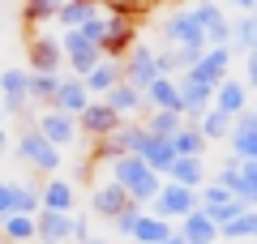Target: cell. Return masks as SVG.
<instances>
[{
  "instance_id": "cell-49",
  "label": "cell",
  "mask_w": 257,
  "mask_h": 244,
  "mask_svg": "<svg viewBox=\"0 0 257 244\" xmlns=\"http://www.w3.org/2000/svg\"><path fill=\"white\" fill-rule=\"evenodd\" d=\"M5 116H9V111H5V103H0V129H5Z\"/></svg>"
},
{
  "instance_id": "cell-28",
  "label": "cell",
  "mask_w": 257,
  "mask_h": 244,
  "mask_svg": "<svg viewBox=\"0 0 257 244\" xmlns=\"http://www.w3.org/2000/svg\"><path fill=\"white\" fill-rule=\"evenodd\" d=\"M138 159L146 163L150 172H159V176H167V167L176 163V150H172V142H163V137H142V146H138Z\"/></svg>"
},
{
  "instance_id": "cell-32",
  "label": "cell",
  "mask_w": 257,
  "mask_h": 244,
  "mask_svg": "<svg viewBox=\"0 0 257 244\" xmlns=\"http://www.w3.org/2000/svg\"><path fill=\"white\" fill-rule=\"evenodd\" d=\"M219 240L253 244V240H257V210H244V214H236L231 223H223V227H219Z\"/></svg>"
},
{
  "instance_id": "cell-2",
  "label": "cell",
  "mask_w": 257,
  "mask_h": 244,
  "mask_svg": "<svg viewBox=\"0 0 257 244\" xmlns=\"http://www.w3.org/2000/svg\"><path fill=\"white\" fill-rule=\"evenodd\" d=\"M163 43H167V52L180 56L184 73H189L197 60H202V52H206V35H202V26L193 22V13H189V9H180L176 18H167V22H163Z\"/></svg>"
},
{
  "instance_id": "cell-38",
  "label": "cell",
  "mask_w": 257,
  "mask_h": 244,
  "mask_svg": "<svg viewBox=\"0 0 257 244\" xmlns=\"http://www.w3.org/2000/svg\"><path fill=\"white\" fill-rule=\"evenodd\" d=\"M60 5L64 0H26V5H22V18H26L35 30H47V22H56Z\"/></svg>"
},
{
  "instance_id": "cell-39",
  "label": "cell",
  "mask_w": 257,
  "mask_h": 244,
  "mask_svg": "<svg viewBox=\"0 0 257 244\" xmlns=\"http://www.w3.org/2000/svg\"><path fill=\"white\" fill-rule=\"evenodd\" d=\"M193 125H197V133L206 137V142H227V133H231V120L223 116V111H206L202 120H193Z\"/></svg>"
},
{
  "instance_id": "cell-34",
  "label": "cell",
  "mask_w": 257,
  "mask_h": 244,
  "mask_svg": "<svg viewBox=\"0 0 257 244\" xmlns=\"http://www.w3.org/2000/svg\"><path fill=\"white\" fill-rule=\"evenodd\" d=\"M142 125H146L150 137H163V142H172V137L184 129V116H180V111H146V120H142Z\"/></svg>"
},
{
  "instance_id": "cell-21",
  "label": "cell",
  "mask_w": 257,
  "mask_h": 244,
  "mask_svg": "<svg viewBox=\"0 0 257 244\" xmlns=\"http://www.w3.org/2000/svg\"><path fill=\"white\" fill-rule=\"evenodd\" d=\"M128 206H133V201H128L124 189H116L111 180H107V184H94V189H90V210H94L99 218H107V223H116V218L124 214Z\"/></svg>"
},
{
  "instance_id": "cell-3",
  "label": "cell",
  "mask_w": 257,
  "mask_h": 244,
  "mask_svg": "<svg viewBox=\"0 0 257 244\" xmlns=\"http://www.w3.org/2000/svg\"><path fill=\"white\" fill-rule=\"evenodd\" d=\"M13 154H18V163H26L30 172H39V176H60V150H56L52 142H43V137L35 133V129H22L18 133V142H13Z\"/></svg>"
},
{
  "instance_id": "cell-45",
  "label": "cell",
  "mask_w": 257,
  "mask_h": 244,
  "mask_svg": "<svg viewBox=\"0 0 257 244\" xmlns=\"http://www.w3.org/2000/svg\"><path fill=\"white\" fill-rule=\"evenodd\" d=\"M73 240H77V244L90 240V223H86V218H77V214H73Z\"/></svg>"
},
{
  "instance_id": "cell-35",
  "label": "cell",
  "mask_w": 257,
  "mask_h": 244,
  "mask_svg": "<svg viewBox=\"0 0 257 244\" xmlns=\"http://www.w3.org/2000/svg\"><path fill=\"white\" fill-rule=\"evenodd\" d=\"M60 77H64V73H30V107H39V111L52 107Z\"/></svg>"
},
{
  "instance_id": "cell-15",
  "label": "cell",
  "mask_w": 257,
  "mask_h": 244,
  "mask_svg": "<svg viewBox=\"0 0 257 244\" xmlns=\"http://www.w3.org/2000/svg\"><path fill=\"white\" fill-rule=\"evenodd\" d=\"M116 125H120V116L103 99H90V103H86V111L77 116V129H82V137H90V142L111 137V133H116Z\"/></svg>"
},
{
  "instance_id": "cell-52",
  "label": "cell",
  "mask_w": 257,
  "mask_h": 244,
  "mask_svg": "<svg viewBox=\"0 0 257 244\" xmlns=\"http://www.w3.org/2000/svg\"><path fill=\"white\" fill-rule=\"evenodd\" d=\"M146 5H159V0H146Z\"/></svg>"
},
{
  "instance_id": "cell-17",
  "label": "cell",
  "mask_w": 257,
  "mask_h": 244,
  "mask_svg": "<svg viewBox=\"0 0 257 244\" xmlns=\"http://www.w3.org/2000/svg\"><path fill=\"white\" fill-rule=\"evenodd\" d=\"M73 206H77V193L64 176H52V180L39 184V210H47V214H73Z\"/></svg>"
},
{
  "instance_id": "cell-16",
  "label": "cell",
  "mask_w": 257,
  "mask_h": 244,
  "mask_svg": "<svg viewBox=\"0 0 257 244\" xmlns=\"http://www.w3.org/2000/svg\"><path fill=\"white\" fill-rule=\"evenodd\" d=\"M227 150H231V159H257V111L253 107H248L244 116L231 120Z\"/></svg>"
},
{
  "instance_id": "cell-19",
  "label": "cell",
  "mask_w": 257,
  "mask_h": 244,
  "mask_svg": "<svg viewBox=\"0 0 257 244\" xmlns=\"http://www.w3.org/2000/svg\"><path fill=\"white\" fill-rule=\"evenodd\" d=\"M138 43V26L133 18H120V13H107V35H103V56L107 60H120L128 47Z\"/></svg>"
},
{
  "instance_id": "cell-12",
  "label": "cell",
  "mask_w": 257,
  "mask_h": 244,
  "mask_svg": "<svg viewBox=\"0 0 257 244\" xmlns=\"http://www.w3.org/2000/svg\"><path fill=\"white\" fill-rule=\"evenodd\" d=\"M189 77L193 81H202V86H223V81L231 77V47H206L202 52V60L189 69Z\"/></svg>"
},
{
  "instance_id": "cell-47",
  "label": "cell",
  "mask_w": 257,
  "mask_h": 244,
  "mask_svg": "<svg viewBox=\"0 0 257 244\" xmlns=\"http://www.w3.org/2000/svg\"><path fill=\"white\" fill-rule=\"evenodd\" d=\"M86 244H111V240H103V235H90V240H86Z\"/></svg>"
},
{
  "instance_id": "cell-11",
  "label": "cell",
  "mask_w": 257,
  "mask_h": 244,
  "mask_svg": "<svg viewBox=\"0 0 257 244\" xmlns=\"http://www.w3.org/2000/svg\"><path fill=\"white\" fill-rule=\"evenodd\" d=\"M0 103H5V111H18V116L30 111V69L26 64H9L0 73Z\"/></svg>"
},
{
  "instance_id": "cell-46",
  "label": "cell",
  "mask_w": 257,
  "mask_h": 244,
  "mask_svg": "<svg viewBox=\"0 0 257 244\" xmlns=\"http://www.w3.org/2000/svg\"><path fill=\"white\" fill-rule=\"evenodd\" d=\"M223 5H231V9H240V13H257V0H223Z\"/></svg>"
},
{
  "instance_id": "cell-30",
  "label": "cell",
  "mask_w": 257,
  "mask_h": 244,
  "mask_svg": "<svg viewBox=\"0 0 257 244\" xmlns=\"http://www.w3.org/2000/svg\"><path fill=\"white\" fill-rule=\"evenodd\" d=\"M172 150H176V159H206L210 142L197 133V125H193V120H184V129L172 137Z\"/></svg>"
},
{
  "instance_id": "cell-18",
  "label": "cell",
  "mask_w": 257,
  "mask_h": 244,
  "mask_svg": "<svg viewBox=\"0 0 257 244\" xmlns=\"http://www.w3.org/2000/svg\"><path fill=\"white\" fill-rule=\"evenodd\" d=\"M176 81H180V116L184 120H202L210 111V103H214V90L202 86V81H193L189 73H180Z\"/></svg>"
},
{
  "instance_id": "cell-23",
  "label": "cell",
  "mask_w": 257,
  "mask_h": 244,
  "mask_svg": "<svg viewBox=\"0 0 257 244\" xmlns=\"http://www.w3.org/2000/svg\"><path fill=\"white\" fill-rule=\"evenodd\" d=\"M35 240L39 244L73 240V214H47V210H39V214H35Z\"/></svg>"
},
{
  "instance_id": "cell-13",
  "label": "cell",
  "mask_w": 257,
  "mask_h": 244,
  "mask_svg": "<svg viewBox=\"0 0 257 244\" xmlns=\"http://www.w3.org/2000/svg\"><path fill=\"white\" fill-rule=\"evenodd\" d=\"M197 210H202L206 218H214L219 227L231 223L236 214H244V206H240L227 189H219V184H202V189H197Z\"/></svg>"
},
{
  "instance_id": "cell-4",
  "label": "cell",
  "mask_w": 257,
  "mask_h": 244,
  "mask_svg": "<svg viewBox=\"0 0 257 244\" xmlns=\"http://www.w3.org/2000/svg\"><path fill=\"white\" fill-rule=\"evenodd\" d=\"M60 35V52H64V73L77 81H86V73L94 69L99 60H107V56L99 52V47L90 43L86 35H77V30H56Z\"/></svg>"
},
{
  "instance_id": "cell-36",
  "label": "cell",
  "mask_w": 257,
  "mask_h": 244,
  "mask_svg": "<svg viewBox=\"0 0 257 244\" xmlns=\"http://www.w3.org/2000/svg\"><path fill=\"white\" fill-rule=\"evenodd\" d=\"M231 197L244 210H257V159H240V184Z\"/></svg>"
},
{
  "instance_id": "cell-20",
  "label": "cell",
  "mask_w": 257,
  "mask_h": 244,
  "mask_svg": "<svg viewBox=\"0 0 257 244\" xmlns=\"http://www.w3.org/2000/svg\"><path fill=\"white\" fill-rule=\"evenodd\" d=\"M103 5L99 0H64L60 5V13H56V30H82V26H90L94 18H103Z\"/></svg>"
},
{
  "instance_id": "cell-50",
  "label": "cell",
  "mask_w": 257,
  "mask_h": 244,
  "mask_svg": "<svg viewBox=\"0 0 257 244\" xmlns=\"http://www.w3.org/2000/svg\"><path fill=\"white\" fill-rule=\"evenodd\" d=\"M163 244H184V240H180V235H172V240H163Z\"/></svg>"
},
{
  "instance_id": "cell-48",
  "label": "cell",
  "mask_w": 257,
  "mask_h": 244,
  "mask_svg": "<svg viewBox=\"0 0 257 244\" xmlns=\"http://www.w3.org/2000/svg\"><path fill=\"white\" fill-rule=\"evenodd\" d=\"M5 146H9V133H5V129H0V150H5Z\"/></svg>"
},
{
  "instance_id": "cell-8",
  "label": "cell",
  "mask_w": 257,
  "mask_h": 244,
  "mask_svg": "<svg viewBox=\"0 0 257 244\" xmlns=\"http://www.w3.org/2000/svg\"><path fill=\"white\" fill-rule=\"evenodd\" d=\"M189 13H193V22L202 26L206 47H231V22H227V13H223L219 0H193Z\"/></svg>"
},
{
  "instance_id": "cell-1",
  "label": "cell",
  "mask_w": 257,
  "mask_h": 244,
  "mask_svg": "<svg viewBox=\"0 0 257 244\" xmlns=\"http://www.w3.org/2000/svg\"><path fill=\"white\" fill-rule=\"evenodd\" d=\"M107 172H111V184L124 189V197L133 201V206H142V210H150V201H155L159 189H163V176L150 172L138 154H120V159H111Z\"/></svg>"
},
{
  "instance_id": "cell-42",
  "label": "cell",
  "mask_w": 257,
  "mask_h": 244,
  "mask_svg": "<svg viewBox=\"0 0 257 244\" xmlns=\"http://www.w3.org/2000/svg\"><path fill=\"white\" fill-rule=\"evenodd\" d=\"M142 214H146L142 206H128V210H124V214H120V218H116L111 227H116V231L124 235V240H133V227H138V218H142Z\"/></svg>"
},
{
  "instance_id": "cell-22",
  "label": "cell",
  "mask_w": 257,
  "mask_h": 244,
  "mask_svg": "<svg viewBox=\"0 0 257 244\" xmlns=\"http://www.w3.org/2000/svg\"><path fill=\"white\" fill-rule=\"evenodd\" d=\"M103 103H107V107L116 111L120 120H138V116H146V94H142L138 86H128V81H120L111 94H103Z\"/></svg>"
},
{
  "instance_id": "cell-5",
  "label": "cell",
  "mask_w": 257,
  "mask_h": 244,
  "mask_svg": "<svg viewBox=\"0 0 257 244\" xmlns=\"http://www.w3.org/2000/svg\"><path fill=\"white\" fill-rule=\"evenodd\" d=\"M26 69L30 73H64V52H60V35L56 30H30Z\"/></svg>"
},
{
  "instance_id": "cell-10",
  "label": "cell",
  "mask_w": 257,
  "mask_h": 244,
  "mask_svg": "<svg viewBox=\"0 0 257 244\" xmlns=\"http://www.w3.org/2000/svg\"><path fill=\"white\" fill-rule=\"evenodd\" d=\"M142 137H146V125H142V120H120L111 137L94 142V159H107L111 163V159H120V154H138Z\"/></svg>"
},
{
  "instance_id": "cell-14",
  "label": "cell",
  "mask_w": 257,
  "mask_h": 244,
  "mask_svg": "<svg viewBox=\"0 0 257 244\" xmlns=\"http://www.w3.org/2000/svg\"><path fill=\"white\" fill-rule=\"evenodd\" d=\"M210 107L223 111L227 120H236V116H244V111L253 107V90L244 86V77H227L223 86H214V103Z\"/></svg>"
},
{
  "instance_id": "cell-40",
  "label": "cell",
  "mask_w": 257,
  "mask_h": 244,
  "mask_svg": "<svg viewBox=\"0 0 257 244\" xmlns=\"http://www.w3.org/2000/svg\"><path fill=\"white\" fill-rule=\"evenodd\" d=\"M13 214H39V189H30V184H18V193H13Z\"/></svg>"
},
{
  "instance_id": "cell-33",
  "label": "cell",
  "mask_w": 257,
  "mask_h": 244,
  "mask_svg": "<svg viewBox=\"0 0 257 244\" xmlns=\"http://www.w3.org/2000/svg\"><path fill=\"white\" fill-rule=\"evenodd\" d=\"M0 240H5V244H35V218H30V214L0 218Z\"/></svg>"
},
{
  "instance_id": "cell-6",
  "label": "cell",
  "mask_w": 257,
  "mask_h": 244,
  "mask_svg": "<svg viewBox=\"0 0 257 244\" xmlns=\"http://www.w3.org/2000/svg\"><path fill=\"white\" fill-rule=\"evenodd\" d=\"M35 129L43 142H52L56 150H69V146H77L82 142V129H77V116H64V111H56V107H43L35 116Z\"/></svg>"
},
{
  "instance_id": "cell-54",
  "label": "cell",
  "mask_w": 257,
  "mask_h": 244,
  "mask_svg": "<svg viewBox=\"0 0 257 244\" xmlns=\"http://www.w3.org/2000/svg\"><path fill=\"white\" fill-rule=\"evenodd\" d=\"M0 244H5V240H0Z\"/></svg>"
},
{
  "instance_id": "cell-51",
  "label": "cell",
  "mask_w": 257,
  "mask_h": 244,
  "mask_svg": "<svg viewBox=\"0 0 257 244\" xmlns=\"http://www.w3.org/2000/svg\"><path fill=\"white\" fill-rule=\"evenodd\" d=\"M253 111H257V94H253Z\"/></svg>"
},
{
  "instance_id": "cell-44",
  "label": "cell",
  "mask_w": 257,
  "mask_h": 244,
  "mask_svg": "<svg viewBox=\"0 0 257 244\" xmlns=\"http://www.w3.org/2000/svg\"><path fill=\"white\" fill-rule=\"evenodd\" d=\"M244 86H248V90H257V52L244 56Z\"/></svg>"
},
{
  "instance_id": "cell-9",
  "label": "cell",
  "mask_w": 257,
  "mask_h": 244,
  "mask_svg": "<svg viewBox=\"0 0 257 244\" xmlns=\"http://www.w3.org/2000/svg\"><path fill=\"white\" fill-rule=\"evenodd\" d=\"M120 73H124L128 86L146 90L155 77H163V73H159V52H155V47H146V43H133L124 56H120Z\"/></svg>"
},
{
  "instance_id": "cell-7",
  "label": "cell",
  "mask_w": 257,
  "mask_h": 244,
  "mask_svg": "<svg viewBox=\"0 0 257 244\" xmlns=\"http://www.w3.org/2000/svg\"><path fill=\"white\" fill-rule=\"evenodd\" d=\"M193 210H197V193L193 189H184V184H172V180H163V189H159V197L150 201V214L155 218H163V223H180V218H189Z\"/></svg>"
},
{
  "instance_id": "cell-27",
  "label": "cell",
  "mask_w": 257,
  "mask_h": 244,
  "mask_svg": "<svg viewBox=\"0 0 257 244\" xmlns=\"http://www.w3.org/2000/svg\"><path fill=\"white\" fill-rule=\"evenodd\" d=\"M124 81V73H120V60H99L90 73H86V94L90 99H103V94H111Z\"/></svg>"
},
{
  "instance_id": "cell-53",
  "label": "cell",
  "mask_w": 257,
  "mask_h": 244,
  "mask_svg": "<svg viewBox=\"0 0 257 244\" xmlns=\"http://www.w3.org/2000/svg\"><path fill=\"white\" fill-rule=\"evenodd\" d=\"M0 9H5V0H0Z\"/></svg>"
},
{
  "instance_id": "cell-25",
  "label": "cell",
  "mask_w": 257,
  "mask_h": 244,
  "mask_svg": "<svg viewBox=\"0 0 257 244\" xmlns=\"http://www.w3.org/2000/svg\"><path fill=\"white\" fill-rule=\"evenodd\" d=\"M176 235H180L184 244H219V223H214V218H206L202 210H193L189 218H180V223H176Z\"/></svg>"
},
{
  "instance_id": "cell-24",
  "label": "cell",
  "mask_w": 257,
  "mask_h": 244,
  "mask_svg": "<svg viewBox=\"0 0 257 244\" xmlns=\"http://www.w3.org/2000/svg\"><path fill=\"white\" fill-rule=\"evenodd\" d=\"M86 103H90V94H86V81H77V77H69V73H64L60 86H56L52 107H56V111H64V116H82Z\"/></svg>"
},
{
  "instance_id": "cell-26",
  "label": "cell",
  "mask_w": 257,
  "mask_h": 244,
  "mask_svg": "<svg viewBox=\"0 0 257 244\" xmlns=\"http://www.w3.org/2000/svg\"><path fill=\"white\" fill-rule=\"evenodd\" d=\"M142 94H146V111H180V81L176 77H155Z\"/></svg>"
},
{
  "instance_id": "cell-31",
  "label": "cell",
  "mask_w": 257,
  "mask_h": 244,
  "mask_svg": "<svg viewBox=\"0 0 257 244\" xmlns=\"http://www.w3.org/2000/svg\"><path fill=\"white\" fill-rule=\"evenodd\" d=\"M172 235H176V227L163 223V218H155L146 210V214L138 218V227H133V240L128 244H163V240H172Z\"/></svg>"
},
{
  "instance_id": "cell-41",
  "label": "cell",
  "mask_w": 257,
  "mask_h": 244,
  "mask_svg": "<svg viewBox=\"0 0 257 244\" xmlns=\"http://www.w3.org/2000/svg\"><path fill=\"white\" fill-rule=\"evenodd\" d=\"M107 13H120V18H138L142 9H146V0H99Z\"/></svg>"
},
{
  "instance_id": "cell-37",
  "label": "cell",
  "mask_w": 257,
  "mask_h": 244,
  "mask_svg": "<svg viewBox=\"0 0 257 244\" xmlns=\"http://www.w3.org/2000/svg\"><path fill=\"white\" fill-rule=\"evenodd\" d=\"M231 52H257V13H244V18L231 22Z\"/></svg>"
},
{
  "instance_id": "cell-43",
  "label": "cell",
  "mask_w": 257,
  "mask_h": 244,
  "mask_svg": "<svg viewBox=\"0 0 257 244\" xmlns=\"http://www.w3.org/2000/svg\"><path fill=\"white\" fill-rule=\"evenodd\" d=\"M13 193H18V184H13V180H0V218L13 214Z\"/></svg>"
},
{
  "instance_id": "cell-29",
  "label": "cell",
  "mask_w": 257,
  "mask_h": 244,
  "mask_svg": "<svg viewBox=\"0 0 257 244\" xmlns=\"http://www.w3.org/2000/svg\"><path fill=\"white\" fill-rule=\"evenodd\" d=\"M163 180H172V184H184V189H202L206 180H210V172H206V159H176L172 167H167V176Z\"/></svg>"
}]
</instances>
